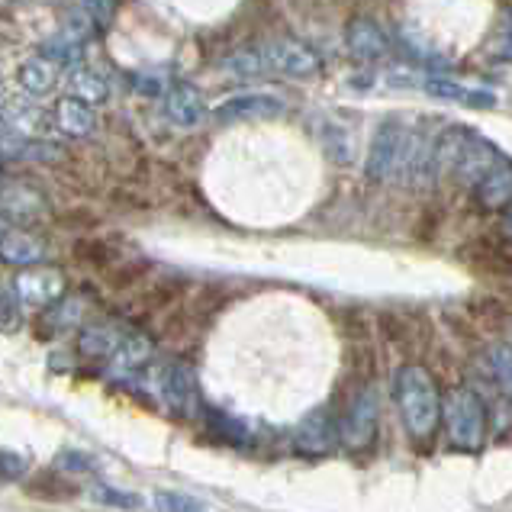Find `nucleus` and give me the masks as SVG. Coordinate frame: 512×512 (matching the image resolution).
Instances as JSON below:
<instances>
[{
    "label": "nucleus",
    "mask_w": 512,
    "mask_h": 512,
    "mask_svg": "<svg viewBox=\"0 0 512 512\" xmlns=\"http://www.w3.org/2000/svg\"><path fill=\"white\" fill-rule=\"evenodd\" d=\"M94 123V107L78 97H62L55 104V126L68 136H91Z\"/></svg>",
    "instance_id": "obj_17"
},
{
    "label": "nucleus",
    "mask_w": 512,
    "mask_h": 512,
    "mask_svg": "<svg viewBox=\"0 0 512 512\" xmlns=\"http://www.w3.org/2000/svg\"><path fill=\"white\" fill-rule=\"evenodd\" d=\"M484 368L493 377V384L512 400V345H493L484 355Z\"/></svg>",
    "instance_id": "obj_24"
},
{
    "label": "nucleus",
    "mask_w": 512,
    "mask_h": 512,
    "mask_svg": "<svg viewBox=\"0 0 512 512\" xmlns=\"http://www.w3.org/2000/svg\"><path fill=\"white\" fill-rule=\"evenodd\" d=\"M442 416H445V429L455 448L464 451H477L487 438V409L484 400L477 397L474 390L455 387L442 403Z\"/></svg>",
    "instance_id": "obj_4"
},
{
    "label": "nucleus",
    "mask_w": 512,
    "mask_h": 512,
    "mask_svg": "<svg viewBox=\"0 0 512 512\" xmlns=\"http://www.w3.org/2000/svg\"><path fill=\"white\" fill-rule=\"evenodd\" d=\"M7 126H10V123L4 120V113H0V136H4V133H7Z\"/></svg>",
    "instance_id": "obj_35"
},
{
    "label": "nucleus",
    "mask_w": 512,
    "mask_h": 512,
    "mask_svg": "<svg viewBox=\"0 0 512 512\" xmlns=\"http://www.w3.org/2000/svg\"><path fill=\"white\" fill-rule=\"evenodd\" d=\"M261 52H265L271 75H284L297 81L319 75V55L297 39H274Z\"/></svg>",
    "instance_id": "obj_6"
},
{
    "label": "nucleus",
    "mask_w": 512,
    "mask_h": 512,
    "mask_svg": "<svg viewBox=\"0 0 512 512\" xmlns=\"http://www.w3.org/2000/svg\"><path fill=\"white\" fill-rule=\"evenodd\" d=\"M94 467V458L84 455V451H62V455L55 458V471L62 474H84Z\"/></svg>",
    "instance_id": "obj_31"
},
{
    "label": "nucleus",
    "mask_w": 512,
    "mask_h": 512,
    "mask_svg": "<svg viewBox=\"0 0 512 512\" xmlns=\"http://www.w3.org/2000/svg\"><path fill=\"white\" fill-rule=\"evenodd\" d=\"M155 355V345L145 332H126L123 342L116 345V351L107 358V374L120 384H133L139 374L149 368V361Z\"/></svg>",
    "instance_id": "obj_7"
},
{
    "label": "nucleus",
    "mask_w": 512,
    "mask_h": 512,
    "mask_svg": "<svg viewBox=\"0 0 512 512\" xmlns=\"http://www.w3.org/2000/svg\"><path fill=\"white\" fill-rule=\"evenodd\" d=\"M380 426V400L371 387H364L339 422V442L351 451H364L374 445Z\"/></svg>",
    "instance_id": "obj_5"
},
{
    "label": "nucleus",
    "mask_w": 512,
    "mask_h": 512,
    "mask_svg": "<svg viewBox=\"0 0 512 512\" xmlns=\"http://www.w3.org/2000/svg\"><path fill=\"white\" fill-rule=\"evenodd\" d=\"M0 216L17 219V223H36L46 216V197L26 181H4L0 184Z\"/></svg>",
    "instance_id": "obj_12"
},
{
    "label": "nucleus",
    "mask_w": 512,
    "mask_h": 512,
    "mask_svg": "<svg viewBox=\"0 0 512 512\" xmlns=\"http://www.w3.org/2000/svg\"><path fill=\"white\" fill-rule=\"evenodd\" d=\"M287 104L281 97H271V94H239V97H229L223 100L213 116L219 123H239V120H274V116H284Z\"/></svg>",
    "instance_id": "obj_9"
},
{
    "label": "nucleus",
    "mask_w": 512,
    "mask_h": 512,
    "mask_svg": "<svg viewBox=\"0 0 512 512\" xmlns=\"http://www.w3.org/2000/svg\"><path fill=\"white\" fill-rule=\"evenodd\" d=\"M58 84V65L46 55H36L20 65V87L29 97H46Z\"/></svg>",
    "instance_id": "obj_18"
},
{
    "label": "nucleus",
    "mask_w": 512,
    "mask_h": 512,
    "mask_svg": "<svg viewBox=\"0 0 512 512\" xmlns=\"http://www.w3.org/2000/svg\"><path fill=\"white\" fill-rule=\"evenodd\" d=\"M393 397H397L403 426L413 438H432L442 419V397H438L435 377L422 364H406L393 377Z\"/></svg>",
    "instance_id": "obj_2"
},
{
    "label": "nucleus",
    "mask_w": 512,
    "mask_h": 512,
    "mask_svg": "<svg viewBox=\"0 0 512 512\" xmlns=\"http://www.w3.org/2000/svg\"><path fill=\"white\" fill-rule=\"evenodd\" d=\"M13 294L20 297V303L26 306H52L55 300H62L65 294V277L55 268H39V271H23L13 281Z\"/></svg>",
    "instance_id": "obj_11"
},
{
    "label": "nucleus",
    "mask_w": 512,
    "mask_h": 512,
    "mask_svg": "<svg viewBox=\"0 0 512 512\" xmlns=\"http://www.w3.org/2000/svg\"><path fill=\"white\" fill-rule=\"evenodd\" d=\"M207 113H210L207 100H203V94L194 84L178 81L165 91V116H168L171 126L197 129V126H203V120H207Z\"/></svg>",
    "instance_id": "obj_10"
},
{
    "label": "nucleus",
    "mask_w": 512,
    "mask_h": 512,
    "mask_svg": "<svg viewBox=\"0 0 512 512\" xmlns=\"http://www.w3.org/2000/svg\"><path fill=\"white\" fill-rule=\"evenodd\" d=\"M490 55L496 58H506V62H512V13L503 10L500 13V23H496L493 36H490Z\"/></svg>",
    "instance_id": "obj_28"
},
{
    "label": "nucleus",
    "mask_w": 512,
    "mask_h": 512,
    "mask_svg": "<svg viewBox=\"0 0 512 512\" xmlns=\"http://www.w3.org/2000/svg\"><path fill=\"white\" fill-rule=\"evenodd\" d=\"M477 203L484 210H506L512 203V162L506 155H500L493 162V168L477 181L474 187Z\"/></svg>",
    "instance_id": "obj_13"
},
{
    "label": "nucleus",
    "mask_w": 512,
    "mask_h": 512,
    "mask_svg": "<svg viewBox=\"0 0 512 512\" xmlns=\"http://www.w3.org/2000/svg\"><path fill=\"white\" fill-rule=\"evenodd\" d=\"M29 493L33 496H39V500H71V496H75V487L68 484V477L62 474V471H42L33 484H29Z\"/></svg>",
    "instance_id": "obj_25"
},
{
    "label": "nucleus",
    "mask_w": 512,
    "mask_h": 512,
    "mask_svg": "<svg viewBox=\"0 0 512 512\" xmlns=\"http://www.w3.org/2000/svg\"><path fill=\"white\" fill-rule=\"evenodd\" d=\"M116 7H120V0H81V13L91 20L94 33H107V29L113 26Z\"/></svg>",
    "instance_id": "obj_26"
},
{
    "label": "nucleus",
    "mask_w": 512,
    "mask_h": 512,
    "mask_svg": "<svg viewBox=\"0 0 512 512\" xmlns=\"http://www.w3.org/2000/svg\"><path fill=\"white\" fill-rule=\"evenodd\" d=\"M46 339L49 335H62V332H68V329H75V326H81V316H84V306H81V300H75V297H68V300H55L52 306H46ZM39 332H42V326H39Z\"/></svg>",
    "instance_id": "obj_23"
},
{
    "label": "nucleus",
    "mask_w": 512,
    "mask_h": 512,
    "mask_svg": "<svg viewBox=\"0 0 512 512\" xmlns=\"http://www.w3.org/2000/svg\"><path fill=\"white\" fill-rule=\"evenodd\" d=\"M496 158H500V152L471 129H445L432 145V174L448 171L461 187L474 190Z\"/></svg>",
    "instance_id": "obj_1"
},
{
    "label": "nucleus",
    "mask_w": 512,
    "mask_h": 512,
    "mask_svg": "<svg viewBox=\"0 0 512 512\" xmlns=\"http://www.w3.org/2000/svg\"><path fill=\"white\" fill-rule=\"evenodd\" d=\"M42 258H46V245L23 229H7V236L0 239V261H7L13 268H33Z\"/></svg>",
    "instance_id": "obj_16"
},
{
    "label": "nucleus",
    "mask_w": 512,
    "mask_h": 512,
    "mask_svg": "<svg viewBox=\"0 0 512 512\" xmlns=\"http://www.w3.org/2000/svg\"><path fill=\"white\" fill-rule=\"evenodd\" d=\"M7 236V216H0V239Z\"/></svg>",
    "instance_id": "obj_34"
},
{
    "label": "nucleus",
    "mask_w": 512,
    "mask_h": 512,
    "mask_svg": "<svg viewBox=\"0 0 512 512\" xmlns=\"http://www.w3.org/2000/svg\"><path fill=\"white\" fill-rule=\"evenodd\" d=\"M142 384H149V393L168 409V416H178V419H190L197 416L200 409V390H197V371L194 364L184 361V358H168L162 361L158 368L139 374Z\"/></svg>",
    "instance_id": "obj_3"
},
{
    "label": "nucleus",
    "mask_w": 512,
    "mask_h": 512,
    "mask_svg": "<svg viewBox=\"0 0 512 512\" xmlns=\"http://www.w3.org/2000/svg\"><path fill=\"white\" fill-rule=\"evenodd\" d=\"M123 335H126V329L116 323H91L78 335V351L91 361H107L116 351V345L123 342Z\"/></svg>",
    "instance_id": "obj_15"
},
{
    "label": "nucleus",
    "mask_w": 512,
    "mask_h": 512,
    "mask_svg": "<svg viewBox=\"0 0 512 512\" xmlns=\"http://www.w3.org/2000/svg\"><path fill=\"white\" fill-rule=\"evenodd\" d=\"M426 91L432 97H442V100H455V104H464V107H493L496 104V97L487 94V91H474V87H461L455 81H448V78H429L426 84Z\"/></svg>",
    "instance_id": "obj_19"
},
{
    "label": "nucleus",
    "mask_w": 512,
    "mask_h": 512,
    "mask_svg": "<svg viewBox=\"0 0 512 512\" xmlns=\"http://www.w3.org/2000/svg\"><path fill=\"white\" fill-rule=\"evenodd\" d=\"M23 326V310H20V297L13 290L0 287V332H17Z\"/></svg>",
    "instance_id": "obj_29"
},
{
    "label": "nucleus",
    "mask_w": 512,
    "mask_h": 512,
    "mask_svg": "<svg viewBox=\"0 0 512 512\" xmlns=\"http://www.w3.org/2000/svg\"><path fill=\"white\" fill-rule=\"evenodd\" d=\"M503 229H506V236H512V203L503 210Z\"/></svg>",
    "instance_id": "obj_33"
},
{
    "label": "nucleus",
    "mask_w": 512,
    "mask_h": 512,
    "mask_svg": "<svg viewBox=\"0 0 512 512\" xmlns=\"http://www.w3.org/2000/svg\"><path fill=\"white\" fill-rule=\"evenodd\" d=\"M345 42H348V52L358 58V62H380V58L387 55L390 42L384 36V29H380L374 20L368 17H358L351 20L348 29H345Z\"/></svg>",
    "instance_id": "obj_14"
},
{
    "label": "nucleus",
    "mask_w": 512,
    "mask_h": 512,
    "mask_svg": "<svg viewBox=\"0 0 512 512\" xmlns=\"http://www.w3.org/2000/svg\"><path fill=\"white\" fill-rule=\"evenodd\" d=\"M71 91H75L78 100H84V104H91V107L94 104H107V100H110V87L94 68L75 65V71H71Z\"/></svg>",
    "instance_id": "obj_22"
},
{
    "label": "nucleus",
    "mask_w": 512,
    "mask_h": 512,
    "mask_svg": "<svg viewBox=\"0 0 512 512\" xmlns=\"http://www.w3.org/2000/svg\"><path fill=\"white\" fill-rule=\"evenodd\" d=\"M152 506H155V512H207L203 503H197L194 496L178 493V490H158Z\"/></svg>",
    "instance_id": "obj_27"
},
{
    "label": "nucleus",
    "mask_w": 512,
    "mask_h": 512,
    "mask_svg": "<svg viewBox=\"0 0 512 512\" xmlns=\"http://www.w3.org/2000/svg\"><path fill=\"white\" fill-rule=\"evenodd\" d=\"M29 464L23 455H17V451H0V480H7V484H13V480L26 477Z\"/></svg>",
    "instance_id": "obj_32"
},
{
    "label": "nucleus",
    "mask_w": 512,
    "mask_h": 512,
    "mask_svg": "<svg viewBox=\"0 0 512 512\" xmlns=\"http://www.w3.org/2000/svg\"><path fill=\"white\" fill-rule=\"evenodd\" d=\"M223 71L236 75L242 81H255V78H265L271 75V68L265 62V52L261 49H242V52H232L223 58Z\"/></svg>",
    "instance_id": "obj_21"
},
{
    "label": "nucleus",
    "mask_w": 512,
    "mask_h": 512,
    "mask_svg": "<svg viewBox=\"0 0 512 512\" xmlns=\"http://www.w3.org/2000/svg\"><path fill=\"white\" fill-rule=\"evenodd\" d=\"M207 432L219 442H229V445H245L252 438V429L248 422L236 419L232 413H223V409H207Z\"/></svg>",
    "instance_id": "obj_20"
},
{
    "label": "nucleus",
    "mask_w": 512,
    "mask_h": 512,
    "mask_svg": "<svg viewBox=\"0 0 512 512\" xmlns=\"http://www.w3.org/2000/svg\"><path fill=\"white\" fill-rule=\"evenodd\" d=\"M91 496L97 503H104V506H113V509H139L142 506V500L136 493H126V490H113V487H94L91 490Z\"/></svg>",
    "instance_id": "obj_30"
},
{
    "label": "nucleus",
    "mask_w": 512,
    "mask_h": 512,
    "mask_svg": "<svg viewBox=\"0 0 512 512\" xmlns=\"http://www.w3.org/2000/svg\"><path fill=\"white\" fill-rule=\"evenodd\" d=\"M339 442V422L329 413V409H313L310 416H306L297 432H294V445L300 455L306 458H323L335 448Z\"/></svg>",
    "instance_id": "obj_8"
}]
</instances>
